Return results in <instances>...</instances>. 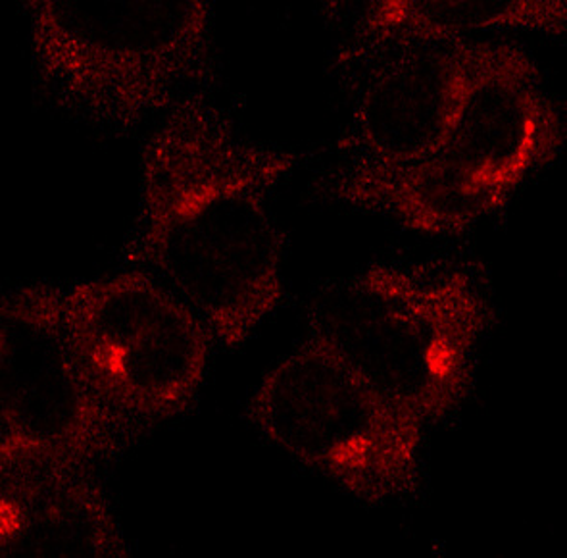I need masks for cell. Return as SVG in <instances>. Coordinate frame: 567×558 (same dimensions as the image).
<instances>
[{
	"mask_svg": "<svg viewBox=\"0 0 567 558\" xmlns=\"http://www.w3.org/2000/svg\"><path fill=\"white\" fill-rule=\"evenodd\" d=\"M39 91L75 120L132 131L216 81L214 10L198 0H28Z\"/></svg>",
	"mask_w": 567,
	"mask_h": 558,
	"instance_id": "obj_3",
	"label": "cell"
},
{
	"mask_svg": "<svg viewBox=\"0 0 567 558\" xmlns=\"http://www.w3.org/2000/svg\"><path fill=\"white\" fill-rule=\"evenodd\" d=\"M145 426L96 395L68 345L62 290L25 283L0 301V458L110 463Z\"/></svg>",
	"mask_w": 567,
	"mask_h": 558,
	"instance_id": "obj_7",
	"label": "cell"
},
{
	"mask_svg": "<svg viewBox=\"0 0 567 558\" xmlns=\"http://www.w3.org/2000/svg\"><path fill=\"white\" fill-rule=\"evenodd\" d=\"M299 154L248 139L208 93L162 118L141 153L133 261L240 347L285 297L284 233L269 196Z\"/></svg>",
	"mask_w": 567,
	"mask_h": 558,
	"instance_id": "obj_1",
	"label": "cell"
},
{
	"mask_svg": "<svg viewBox=\"0 0 567 558\" xmlns=\"http://www.w3.org/2000/svg\"><path fill=\"white\" fill-rule=\"evenodd\" d=\"M488 322L487 301L464 270L375 264L321 285L306 306L308 339L422 424L466 400Z\"/></svg>",
	"mask_w": 567,
	"mask_h": 558,
	"instance_id": "obj_4",
	"label": "cell"
},
{
	"mask_svg": "<svg viewBox=\"0 0 567 558\" xmlns=\"http://www.w3.org/2000/svg\"><path fill=\"white\" fill-rule=\"evenodd\" d=\"M68 345L106 405L146 429L189 410L208 356L210 326L175 291L143 272L62 290Z\"/></svg>",
	"mask_w": 567,
	"mask_h": 558,
	"instance_id": "obj_6",
	"label": "cell"
},
{
	"mask_svg": "<svg viewBox=\"0 0 567 558\" xmlns=\"http://www.w3.org/2000/svg\"><path fill=\"white\" fill-rule=\"evenodd\" d=\"M473 44H399L347 62L357 73L349 166H404L430 154L458 112Z\"/></svg>",
	"mask_w": 567,
	"mask_h": 558,
	"instance_id": "obj_8",
	"label": "cell"
},
{
	"mask_svg": "<svg viewBox=\"0 0 567 558\" xmlns=\"http://www.w3.org/2000/svg\"><path fill=\"white\" fill-rule=\"evenodd\" d=\"M561 145L560 114L532 57L516 44L475 43L464 97L441 143L404 166L347 164L329 195L414 232H464L498 211Z\"/></svg>",
	"mask_w": 567,
	"mask_h": 558,
	"instance_id": "obj_2",
	"label": "cell"
},
{
	"mask_svg": "<svg viewBox=\"0 0 567 558\" xmlns=\"http://www.w3.org/2000/svg\"><path fill=\"white\" fill-rule=\"evenodd\" d=\"M560 0H399L370 2L357 18L342 64L410 43H462L485 31H566Z\"/></svg>",
	"mask_w": 567,
	"mask_h": 558,
	"instance_id": "obj_10",
	"label": "cell"
},
{
	"mask_svg": "<svg viewBox=\"0 0 567 558\" xmlns=\"http://www.w3.org/2000/svg\"><path fill=\"white\" fill-rule=\"evenodd\" d=\"M248 416L277 449L365 503L415 494L422 422L308 339L271 368Z\"/></svg>",
	"mask_w": 567,
	"mask_h": 558,
	"instance_id": "obj_5",
	"label": "cell"
},
{
	"mask_svg": "<svg viewBox=\"0 0 567 558\" xmlns=\"http://www.w3.org/2000/svg\"><path fill=\"white\" fill-rule=\"evenodd\" d=\"M4 557H125L112 505L89 468L49 458H0Z\"/></svg>",
	"mask_w": 567,
	"mask_h": 558,
	"instance_id": "obj_9",
	"label": "cell"
}]
</instances>
